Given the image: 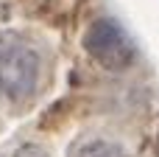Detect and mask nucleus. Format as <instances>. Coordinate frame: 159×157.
Instances as JSON below:
<instances>
[{
    "mask_svg": "<svg viewBox=\"0 0 159 157\" xmlns=\"http://www.w3.org/2000/svg\"><path fill=\"white\" fill-rule=\"evenodd\" d=\"M45 76L42 51L20 31H0V98L8 104H28Z\"/></svg>",
    "mask_w": 159,
    "mask_h": 157,
    "instance_id": "f257e3e1",
    "label": "nucleus"
},
{
    "mask_svg": "<svg viewBox=\"0 0 159 157\" xmlns=\"http://www.w3.org/2000/svg\"><path fill=\"white\" fill-rule=\"evenodd\" d=\"M70 157H131V155L117 140H109V138H84V140H78L70 149Z\"/></svg>",
    "mask_w": 159,
    "mask_h": 157,
    "instance_id": "7ed1b4c3",
    "label": "nucleus"
},
{
    "mask_svg": "<svg viewBox=\"0 0 159 157\" xmlns=\"http://www.w3.org/2000/svg\"><path fill=\"white\" fill-rule=\"evenodd\" d=\"M157 157H159V138H157Z\"/></svg>",
    "mask_w": 159,
    "mask_h": 157,
    "instance_id": "39448f33",
    "label": "nucleus"
},
{
    "mask_svg": "<svg viewBox=\"0 0 159 157\" xmlns=\"http://www.w3.org/2000/svg\"><path fill=\"white\" fill-rule=\"evenodd\" d=\"M3 157H48V149H45V146H39V143L25 140V143H17L11 152H6Z\"/></svg>",
    "mask_w": 159,
    "mask_h": 157,
    "instance_id": "20e7f679",
    "label": "nucleus"
},
{
    "mask_svg": "<svg viewBox=\"0 0 159 157\" xmlns=\"http://www.w3.org/2000/svg\"><path fill=\"white\" fill-rule=\"evenodd\" d=\"M84 48L98 65H103L109 70H126L137 62L134 39L112 17H101L89 25V31L84 37Z\"/></svg>",
    "mask_w": 159,
    "mask_h": 157,
    "instance_id": "f03ea898",
    "label": "nucleus"
}]
</instances>
